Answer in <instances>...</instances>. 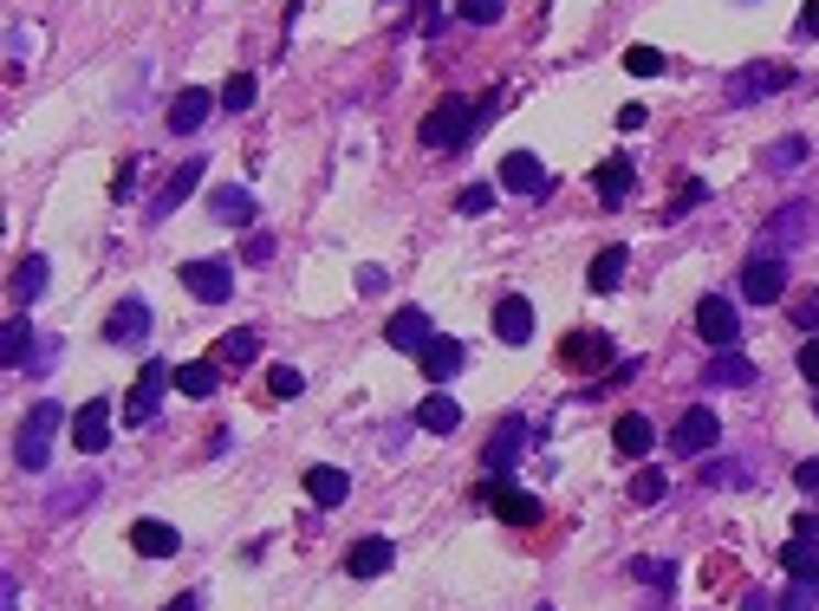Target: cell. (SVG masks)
I'll list each match as a JSON object with an SVG mask.
<instances>
[{"label":"cell","instance_id":"42","mask_svg":"<svg viewBox=\"0 0 819 611\" xmlns=\"http://www.w3.org/2000/svg\"><path fill=\"white\" fill-rule=\"evenodd\" d=\"M267 391H273V397H299V391H306V378H299L293 364H273V371H267Z\"/></svg>","mask_w":819,"mask_h":611},{"label":"cell","instance_id":"13","mask_svg":"<svg viewBox=\"0 0 819 611\" xmlns=\"http://www.w3.org/2000/svg\"><path fill=\"white\" fill-rule=\"evenodd\" d=\"M215 105H221V91H203V85L176 91V105H170V131H176V137H196L208 118H215Z\"/></svg>","mask_w":819,"mask_h":611},{"label":"cell","instance_id":"52","mask_svg":"<svg viewBox=\"0 0 819 611\" xmlns=\"http://www.w3.org/2000/svg\"><path fill=\"white\" fill-rule=\"evenodd\" d=\"M163 611H203V592H183V599H170Z\"/></svg>","mask_w":819,"mask_h":611},{"label":"cell","instance_id":"17","mask_svg":"<svg viewBox=\"0 0 819 611\" xmlns=\"http://www.w3.org/2000/svg\"><path fill=\"white\" fill-rule=\"evenodd\" d=\"M416 364H423L429 384H449V378L469 364V345H462V339H429L423 351H416Z\"/></svg>","mask_w":819,"mask_h":611},{"label":"cell","instance_id":"32","mask_svg":"<svg viewBox=\"0 0 819 611\" xmlns=\"http://www.w3.org/2000/svg\"><path fill=\"white\" fill-rule=\"evenodd\" d=\"M46 280H53L46 254H26V261H20V273H13V313H20V306H33V299L46 293Z\"/></svg>","mask_w":819,"mask_h":611},{"label":"cell","instance_id":"12","mask_svg":"<svg viewBox=\"0 0 819 611\" xmlns=\"http://www.w3.org/2000/svg\"><path fill=\"white\" fill-rule=\"evenodd\" d=\"M716 436H722L716 410H682L677 429H670V449H677V456H702V449H716Z\"/></svg>","mask_w":819,"mask_h":611},{"label":"cell","instance_id":"54","mask_svg":"<svg viewBox=\"0 0 819 611\" xmlns=\"http://www.w3.org/2000/svg\"><path fill=\"white\" fill-rule=\"evenodd\" d=\"M540 611H553V605H540Z\"/></svg>","mask_w":819,"mask_h":611},{"label":"cell","instance_id":"41","mask_svg":"<svg viewBox=\"0 0 819 611\" xmlns=\"http://www.w3.org/2000/svg\"><path fill=\"white\" fill-rule=\"evenodd\" d=\"M787 313H794V326H807V332H813V326H819V286H800Z\"/></svg>","mask_w":819,"mask_h":611},{"label":"cell","instance_id":"16","mask_svg":"<svg viewBox=\"0 0 819 611\" xmlns=\"http://www.w3.org/2000/svg\"><path fill=\"white\" fill-rule=\"evenodd\" d=\"M612 358V339L605 332H592V326H579V332H566L559 339V364H572V371H599Z\"/></svg>","mask_w":819,"mask_h":611},{"label":"cell","instance_id":"10","mask_svg":"<svg viewBox=\"0 0 819 611\" xmlns=\"http://www.w3.org/2000/svg\"><path fill=\"white\" fill-rule=\"evenodd\" d=\"M105 443H111V404L91 397V404L72 410V449L78 456H105Z\"/></svg>","mask_w":819,"mask_h":611},{"label":"cell","instance_id":"7","mask_svg":"<svg viewBox=\"0 0 819 611\" xmlns=\"http://www.w3.org/2000/svg\"><path fill=\"white\" fill-rule=\"evenodd\" d=\"M696 332H702V345H716V351H735V339H742V313H735L722 293H709V299L696 306Z\"/></svg>","mask_w":819,"mask_h":611},{"label":"cell","instance_id":"36","mask_svg":"<svg viewBox=\"0 0 819 611\" xmlns=\"http://www.w3.org/2000/svg\"><path fill=\"white\" fill-rule=\"evenodd\" d=\"M664 488H670V481H664V469L651 462V469H637V476H631V501H637V508H651V501H664Z\"/></svg>","mask_w":819,"mask_h":611},{"label":"cell","instance_id":"23","mask_svg":"<svg viewBox=\"0 0 819 611\" xmlns=\"http://www.w3.org/2000/svg\"><path fill=\"white\" fill-rule=\"evenodd\" d=\"M131 546L143 553V559H176V553H183V534H176L170 521H136Z\"/></svg>","mask_w":819,"mask_h":611},{"label":"cell","instance_id":"40","mask_svg":"<svg viewBox=\"0 0 819 611\" xmlns=\"http://www.w3.org/2000/svg\"><path fill=\"white\" fill-rule=\"evenodd\" d=\"M624 72H631V78H657V72H664V53H657V46H631V53H624Z\"/></svg>","mask_w":819,"mask_h":611},{"label":"cell","instance_id":"8","mask_svg":"<svg viewBox=\"0 0 819 611\" xmlns=\"http://www.w3.org/2000/svg\"><path fill=\"white\" fill-rule=\"evenodd\" d=\"M794 85V66H767V59H754L729 78V105H754V98H767V91H787Z\"/></svg>","mask_w":819,"mask_h":611},{"label":"cell","instance_id":"43","mask_svg":"<svg viewBox=\"0 0 819 611\" xmlns=\"http://www.w3.org/2000/svg\"><path fill=\"white\" fill-rule=\"evenodd\" d=\"M462 215H469V221H476V215H488V208H494V189H488V183H469V189H462Z\"/></svg>","mask_w":819,"mask_h":611},{"label":"cell","instance_id":"51","mask_svg":"<svg viewBox=\"0 0 819 611\" xmlns=\"http://www.w3.org/2000/svg\"><path fill=\"white\" fill-rule=\"evenodd\" d=\"M800 33H813V40H819V0H807V7H800Z\"/></svg>","mask_w":819,"mask_h":611},{"label":"cell","instance_id":"19","mask_svg":"<svg viewBox=\"0 0 819 611\" xmlns=\"http://www.w3.org/2000/svg\"><path fill=\"white\" fill-rule=\"evenodd\" d=\"M150 332V299H118V313L105 319V345H143Z\"/></svg>","mask_w":819,"mask_h":611},{"label":"cell","instance_id":"20","mask_svg":"<svg viewBox=\"0 0 819 611\" xmlns=\"http://www.w3.org/2000/svg\"><path fill=\"white\" fill-rule=\"evenodd\" d=\"M208 358L228 364V371H248V364L261 358V332H254V326H234V332H221V339L208 345Z\"/></svg>","mask_w":819,"mask_h":611},{"label":"cell","instance_id":"4","mask_svg":"<svg viewBox=\"0 0 819 611\" xmlns=\"http://www.w3.org/2000/svg\"><path fill=\"white\" fill-rule=\"evenodd\" d=\"M807 234H813V203H780L767 215V228H761V254H787Z\"/></svg>","mask_w":819,"mask_h":611},{"label":"cell","instance_id":"38","mask_svg":"<svg viewBox=\"0 0 819 611\" xmlns=\"http://www.w3.org/2000/svg\"><path fill=\"white\" fill-rule=\"evenodd\" d=\"M456 13H462L469 26H494V20L507 13V0H456Z\"/></svg>","mask_w":819,"mask_h":611},{"label":"cell","instance_id":"50","mask_svg":"<svg viewBox=\"0 0 819 611\" xmlns=\"http://www.w3.org/2000/svg\"><path fill=\"white\" fill-rule=\"evenodd\" d=\"M794 481H800L807 494H819V456H813V462H800V469H794Z\"/></svg>","mask_w":819,"mask_h":611},{"label":"cell","instance_id":"30","mask_svg":"<svg viewBox=\"0 0 819 611\" xmlns=\"http://www.w3.org/2000/svg\"><path fill=\"white\" fill-rule=\"evenodd\" d=\"M176 391L196 397V404L215 397V391H221V364H215V358H189V364H176Z\"/></svg>","mask_w":819,"mask_h":611},{"label":"cell","instance_id":"46","mask_svg":"<svg viewBox=\"0 0 819 611\" xmlns=\"http://www.w3.org/2000/svg\"><path fill=\"white\" fill-rule=\"evenodd\" d=\"M241 254H248L254 268H261V261H273V234H267V228H261V234H248V248H241Z\"/></svg>","mask_w":819,"mask_h":611},{"label":"cell","instance_id":"6","mask_svg":"<svg viewBox=\"0 0 819 611\" xmlns=\"http://www.w3.org/2000/svg\"><path fill=\"white\" fill-rule=\"evenodd\" d=\"M527 436H534V429H527V416H501V423H494V436H488V449H481V469H488V476H507V469L521 462Z\"/></svg>","mask_w":819,"mask_h":611},{"label":"cell","instance_id":"3","mask_svg":"<svg viewBox=\"0 0 819 611\" xmlns=\"http://www.w3.org/2000/svg\"><path fill=\"white\" fill-rule=\"evenodd\" d=\"M176 384V371L163 364V358H143V371H136V384H131V397H124V423H156V410H163V391Z\"/></svg>","mask_w":819,"mask_h":611},{"label":"cell","instance_id":"33","mask_svg":"<svg viewBox=\"0 0 819 611\" xmlns=\"http://www.w3.org/2000/svg\"><path fill=\"white\" fill-rule=\"evenodd\" d=\"M624 268H631V248H605V254L586 268V286H592V293H612L618 280H624Z\"/></svg>","mask_w":819,"mask_h":611},{"label":"cell","instance_id":"21","mask_svg":"<svg viewBox=\"0 0 819 611\" xmlns=\"http://www.w3.org/2000/svg\"><path fill=\"white\" fill-rule=\"evenodd\" d=\"M612 443H618V456H631V462H644V456L657 449V423H651L644 410H631V416H618Z\"/></svg>","mask_w":819,"mask_h":611},{"label":"cell","instance_id":"1","mask_svg":"<svg viewBox=\"0 0 819 611\" xmlns=\"http://www.w3.org/2000/svg\"><path fill=\"white\" fill-rule=\"evenodd\" d=\"M494 105H501V91H488L481 105H469V98H443V105L423 118V131H416V137H423V150H462V143L494 118Z\"/></svg>","mask_w":819,"mask_h":611},{"label":"cell","instance_id":"37","mask_svg":"<svg viewBox=\"0 0 819 611\" xmlns=\"http://www.w3.org/2000/svg\"><path fill=\"white\" fill-rule=\"evenodd\" d=\"M254 91H261V85H254V72H234V78L221 85V111H248V105H254Z\"/></svg>","mask_w":819,"mask_h":611},{"label":"cell","instance_id":"9","mask_svg":"<svg viewBox=\"0 0 819 611\" xmlns=\"http://www.w3.org/2000/svg\"><path fill=\"white\" fill-rule=\"evenodd\" d=\"M501 189H507V196H546L553 176H546V163L534 150H507V156H501Z\"/></svg>","mask_w":819,"mask_h":611},{"label":"cell","instance_id":"24","mask_svg":"<svg viewBox=\"0 0 819 611\" xmlns=\"http://www.w3.org/2000/svg\"><path fill=\"white\" fill-rule=\"evenodd\" d=\"M345 494H351V476H345V469H332V462H313V469H306V501H313V508H339Z\"/></svg>","mask_w":819,"mask_h":611},{"label":"cell","instance_id":"44","mask_svg":"<svg viewBox=\"0 0 819 611\" xmlns=\"http://www.w3.org/2000/svg\"><path fill=\"white\" fill-rule=\"evenodd\" d=\"M78 501H98V481H91V476L78 481V488H66V494H59V501H53V514H72V508H78Z\"/></svg>","mask_w":819,"mask_h":611},{"label":"cell","instance_id":"28","mask_svg":"<svg viewBox=\"0 0 819 611\" xmlns=\"http://www.w3.org/2000/svg\"><path fill=\"white\" fill-rule=\"evenodd\" d=\"M208 208H215V221H228V228H248V221L261 215V203H254L241 183H221V189L208 196Z\"/></svg>","mask_w":819,"mask_h":611},{"label":"cell","instance_id":"45","mask_svg":"<svg viewBox=\"0 0 819 611\" xmlns=\"http://www.w3.org/2000/svg\"><path fill=\"white\" fill-rule=\"evenodd\" d=\"M702 481H709V488H735V481H749V469H722V462H709Z\"/></svg>","mask_w":819,"mask_h":611},{"label":"cell","instance_id":"29","mask_svg":"<svg viewBox=\"0 0 819 611\" xmlns=\"http://www.w3.org/2000/svg\"><path fill=\"white\" fill-rule=\"evenodd\" d=\"M488 508H494V521H507V527H534V521H540V501L521 494V488H494Z\"/></svg>","mask_w":819,"mask_h":611},{"label":"cell","instance_id":"26","mask_svg":"<svg viewBox=\"0 0 819 611\" xmlns=\"http://www.w3.org/2000/svg\"><path fill=\"white\" fill-rule=\"evenodd\" d=\"M780 566H787V579H794V586H813V592H819V541L794 534V541L780 546Z\"/></svg>","mask_w":819,"mask_h":611},{"label":"cell","instance_id":"35","mask_svg":"<svg viewBox=\"0 0 819 611\" xmlns=\"http://www.w3.org/2000/svg\"><path fill=\"white\" fill-rule=\"evenodd\" d=\"M807 156H813V143H807V137H780V143L767 150V170H774V176H794Z\"/></svg>","mask_w":819,"mask_h":611},{"label":"cell","instance_id":"5","mask_svg":"<svg viewBox=\"0 0 819 611\" xmlns=\"http://www.w3.org/2000/svg\"><path fill=\"white\" fill-rule=\"evenodd\" d=\"M742 299H749V306L787 299V254H754L749 268H742Z\"/></svg>","mask_w":819,"mask_h":611},{"label":"cell","instance_id":"14","mask_svg":"<svg viewBox=\"0 0 819 611\" xmlns=\"http://www.w3.org/2000/svg\"><path fill=\"white\" fill-rule=\"evenodd\" d=\"M488 326H494V339H501V345H527V339H534V306H527L521 293H507V299H494Z\"/></svg>","mask_w":819,"mask_h":611},{"label":"cell","instance_id":"53","mask_svg":"<svg viewBox=\"0 0 819 611\" xmlns=\"http://www.w3.org/2000/svg\"><path fill=\"white\" fill-rule=\"evenodd\" d=\"M813 416H819V404H813Z\"/></svg>","mask_w":819,"mask_h":611},{"label":"cell","instance_id":"39","mask_svg":"<svg viewBox=\"0 0 819 611\" xmlns=\"http://www.w3.org/2000/svg\"><path fill=\"white\" fill-rule=\"evenodd\" d=\"M631 572H637L644 586H664V592L677 586V566H670V559H631Z\"/></svg>","mask_w":819,"mask_h":611},{"label":"cell","instance_id":"34","mask_svg":"<svg viewBox=\"0 0 819 611\" xmlns=\"http://www.w3.org/2000/svg\"><path fill=\"white\" fill-rule=\"evenodd\" d=\"M0 351H7V364H33V326H26V313H13V319H7Z\"/></svg>","mask_w":819,"mask_h":611},{"label":"cell","instance_id":"15","mask_svg":"<svg viewBox=\"0 0 819 611\" xmlns=\"http://www.w3.org/2000/svg\"><path fill=\"white\" fill-rule=\"evenodd\" d=\"M196 183H203V150H196V156H189V163H183V170H176V176H170V183L156 189V203H150V221H170L176 208L196 196Z\"/></svg>","mask_w":819,"mask_h":611},{"label":"cell","instance_id":"27","mask_svg":"<svg viewBox=\"0 0 819 611\" xmlns=\"http://www.w3.org/2000/svg\"><path fill=\"white\" fill-rule=\"evenodd\" d=\"M592 189H599V203H631V189H637V170H631V156L599 163V170H592Z\"/></svg>","mask_w":819,"mask_h":611},{"label":"cell","instance_id":"18","mask_svg":"<svg viewBox=\"0 0 819 611\" xmlns=\"http://www.w3.org/2000/svg\"><path fill=\"white\" fill-rule=\"evenodd\" d=\"M391 559H397V546L384 541V534H371V541H351V546H345V572H351V579H378Z\"/></svg>","mask_w":819,"mask_h":611},{"label":"cell","instance_id":"22","mask_svg":"<svg viewBox=\"0 0 819 611\" xmlns=\"http://www.w3.org/2000/svg\"><path fill=\"white\" fill-rule=\"evenodd\" d=\"M416 429H429V436H456V429H462V404H456L449 391H429V397L416 404Z\"/></svg>","mask_w":819,"mask_h":611},{"label":"cell","instance_id":"49","mask_svg":"<svg viewBox=\"0 0 819 611\" xmlns=\"http://www.w3.org/2000/svg\"><path fill=\"white\" fill-rule=\"evenodd\" d=\"M813 599H819L813 586H794V592H787V599H780V605H787V611H813Z\"/></svg>","mask_w":819,"mask_h":611},{"label":"cell","instance_id":"11","mask_svg":"<svg viewBox=\"0 0 819 611\" xmlns=\"http://www.w3.org/2000/svg\"><path fill=\"white\" fill-rule=\"evenodd\" d=\"M183 286H189L203 306H228V293H234V268H228V261H183Z\"/></svg>","mask_w":819,"mask_h":611},{"label":"cell","instance_id":"48","mask_svg":"<svg viewBox=\"0 0 819 611\" xmlns=\"http://www.w3.org/2000/svg\"><path fill=\"white\" fill-rule=\"evenodd\" d=\"M800 378H813V384H819V339L800 345Z\"/></svg>","mask_w":819,"mask_h":611},{"label":"cell","instance_id":"31","mask_svg":"<svg viewBox=\"0 0 819 611\" xmlns=\"http://www.w3.org/2000/svg\"><path fill=\"white\" fill-rule=\"evenodd\" d=\"M702 384H709V391H749V384H754V364H749V358H735V351H722V358H709Z\"/></svg>","mask_w":819,"mask_h":611},{"label":"cell","instance_id":"2","mask_svg":"<svg viewBox=\"0 0 819 611\" xmlns=\"http://www.w3.org/2000/svg\"><path fill=\"white\" fill-rule=\"evenodd\" d=\"M59 423H66V404L40 397V404L26 410L20 436H13V462H20V469H46V456H53V436H59Z\"/></svg>","mask_w":819,"mask_h":611},{"label":"cell","instance_id":"25","mask_svg":"<svg viewBox=\"0 0 819 611\" xmlns=\"http://www.w3.org/2000/svg\"><path fill=\"white\" fill-rule=\"evenodd\" d=\"M384 339L397 345V351H423V345L436 339V332H429V313H423V306H404V313H391Z\"/></svg>","mask_w":819,"mask_h":611},{"label":"cell","instance_id":"47","mask_svg":"<svg viewBox=\"0 0 819 611\" xmlns=\"http://www.w3.org/2000/svg\"><path fill=\"white\" fill-rule=\"evenodd\" d=\"M702 203V183H696V176H689V183H682V196L677 203H670V221H677V215H689V208Z\"/></svg>","mask_w":819,"mask_h":611}]
</instances>
